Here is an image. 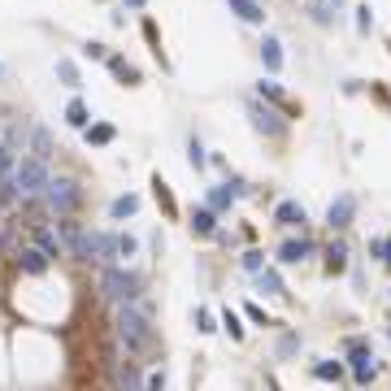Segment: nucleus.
<instances>
[{"label": "nucleus", "instance_id": "1", "mask_svg": "<svg viewBox=\"0 0 391 391\" xmlns=\"http://www.w3.org/2000/svg\"><path fill=\"white\" fill-rule=\"evenodd\" d=\"M118 339L126 344V352H139L153 344V326H148V313L135 304H118Z\"/></svg>", "mask_w": 391, "mask_h": 391}, {"label": "nucleus", "instance_id": "2", "mask_svg": "<svg viewBox=\"0 0 391 391\" xmlns=\"http://www.w3.org/2000/svg\"><path fill=\"white\" fill-rule=\"evenodd\" d=\"M101 291H105V300H113V304H135L139 300V279L126 274V270H105Z\"/></svg>", "mask_w": 391, "mask_h": 391}, {"label": "nucleus", "instance_id": "3", "mask_svg": "<svg viewBox=\"0 0 391 391\" xmlns=\"http://www.w3.org/2000/svg\"><path fill=\"white\" fill-rule=\"evenodd\" d=\"M48 166L40 157H31V161H22V166H13V187H18L22 196H40V191H48Z\"/></svg>", "mask_w": 391, "mask_h": 391}, {"label": "nucleus", "instance_id": "4", "mask_svg": "<svg viewBox=\"0 0 391 391\" xmlns=\"http://www.w3.org/2000/svg\"><path fill=\"white\" fill-rule=\"evenodd\" d=\"M78 200H83V191H78V183H70V178H57V183H48V205H53L57 214H74Z\"/></svg>", "mask_w": 391, "mask_h": 391}, {"label": "nucleus", "instance_id": "5", "mask_svg": "<svg viewBox=\"0 0 391 391\" xmlns=\"http://www.w3.org/2000/svg\"><path fill=\"white\" fill-rule=\"evenodd\" d=\"M352 214H356V200L344 191V196H335V200H331V209H326V222H331V231H344V226L352 222Z\"/></svg>", "mask_w": 391, "mask_h": 391}, {"label": "nucleus", "instance_id": "6", "mask_svg": "<svg viewBox=\"0 0 391 391\" xmlns=\"http://www.w3.org/2000/svg\"><path fill=\"white\" fill-rule=\"evenodd\" d=\"M352 370H356V383H370L379 365H374V356L365 352V344H352Z\"/></svg>", "mask_w": 391, "mask_h": 391}, {"label": "nucleus", "instance_id": "7", "mask_svg": "<svg viewBox=\"0 0 391 391\" xmlns=\"http://www.w3.org/2000/svg\"><path fill=\"white\" fill-rule=\"evenodd\" d=\"M274 222L279 226H304V205L300 200H283L279 209H274Z\"/></svg>", "mask_w": 391, "mask_h": 391}, {"label": "nucleus", "instance_id": "8", "mask_svg": "<svg viewBox=\"0 0 391 391\" xmlns=\"http://www.w3.org/2000/svg\"><path fill=\"white\" fill-rule=\"evenodd\" d=\"M252 122H257V130H266V135H283L279 113H274V109H266V105H252Z\"/></svg>", "mask_w": 391, "mask_h": 391}, {"label": "nucleus", "instance_id": "9", "mask_svg": "<svg viewBox=\"0 0 391 391\" xmlns=\"http://www.w3.org/2000/svg\"><path fill=\"white\" fill-rule=\"evenodd\" d=\"M231 13H235L239 22H252V26L266 22V9H261L257 0H231Z\"/></svg>", "mask_w": 391, "mask_h": 391}, {"label": "nucleus", "instance_id": "10", "mask_svg": "<svg viewBox=\"0 0 391 391\" xmlns=\"http://www.w3.org/2000/svg\"><path fill=\"white\" fill-rule=\"evenodd\" d=\"M309 252H313V243H309V239H287L283 248H279V261H283V266H296V261H304Z\"/></svg>", "mask_w": 391, "mask_h": 391}, {"label": "nucleus", "instance_id": "11", "mask_svg": "<svg viewBox=\"0 0 391 391\" xmlns=\"http://www.w3.org/2000/svg\"><path fill=\"white\" fill-rule=\"evenodd\" d=\"M31 239H35V248H40L44 257H61V239H57V231H48V226H35V231H31Z\"/></svg>", "mask_w": 391, "mask_h": 391}, {"label": "nucleus", "instance_id": "12", "mask_svg": "<svg viewBox=\"0 0 391 391\" xmlns=\"http://www.w3.org/2000/svg\"><path fill=\"white\" fill-rule=\"evenodd\" d=\"M261 61H266V70H270V74H279V70H283V44L274 40V35H266V44H261Z\"/></svg>", "mask_w": 391, "mask_h": 391}, {"label": "nucleus", "instance_id": "13", "mask_svg": "<svg viewBox=\"0 0 391 391\" xmlns=\"http://www.w3.org/2000/svg\"><path fill=\"white\" fill-rule=\"evenodd\" d=\"M18 261H22V270H26V274H44V270H48V257H44L40 248H22Z\"/></svg>", "mask_w": 391, "mask_h": 391}, {"label": "nucleus", "instance_id": "14", "mask_svg": "<svg viewBox=\"0 0 391 391\" xmlns=\"http://www.w3.org/2000/svg\"><path fill=\"white\" fill-rule=\"evenodd\" d=\"M65 122H70V126H78V130H87V122H92V109H87L83 101H70V105H65Z\"/></svg>", "mask_w": 391, "mask_h": 391}, {"label": "nucleus", "instance_id": "15", "mask_svg": "<svg viewBox=\"0 0 391 391\" xmlns=\"http://www.w3.org/2000/svg\"><path fill=\"white\" fill-rule=\"evenodd\" d=\"M135 209H139V196H118V200L109 205V218H113V222H122V218L135 214Z\"/></svg>", "mask_w": 391, "mask_h": 391}, {"label": "nucleus", "instance_id": "16", "mask_svg": "<svg viewBox=\"0 0 391 391\" xmlns=\"http://www.w3.org/2000/svg\"><path fill=\"white\" fill-rule=\"evenodd\" d=\"M214 226H218L214 209H196V214H191V231L196 235H214Z\"/></svg>", "mask_w": 391, "mask_h": 391}, {"label": "nucleus", "instance_id": "17", "mask_svg": "<svg viewBox=\"0 0 391 391\" xmlns=\"http://www.w3.org/2000/svg\"><path fill=\"white\" fill-rule=\"evenodd\" d=\"M344 266H348V248H344V243H331V248H326V270L344 274Z\"/></svg>", "mask_w": 391, "mask_h": 391}, {"label": "nucleus", "instance_id": "18", "mask_svg": "<svg viewBox=\"0 0 391 391\" xmlns=\"http://www.w3.org/2000/svg\"><path fill=\"white\" fill-rule=\"evenodd\" d=\"M261 291H266V296H283V279L274 270H261Z\"/></svg>", "mask_w": 391, "mask_h": 391}, {"label": "nucleus", "instance_id": "19", "mask_svg": "<svg viewBox=\"0 0 391 391\" xmlns=\"http://www.w3.org/2000/svg\"><path fill=\"white\" fill-rule=\"evenodd\" d=\"M61 239H65V243H70V248L78 252V243H83V231H78V222H70V218H65V222H61Z\"/></svg>", "mask_w": 391, "mask_h": 391}, {"label": "nucleus", "instance_id": "20", "mask_svg": "<svg viewBox=\"0 0 391 391\" xmlns=\"http://www.w3.org/2000/svg\"><path fill=\"white\" fill-rule=\"evenodd\" d=\"M35 157H40V161H48V157H53V135H48L44 126L35 130Z\"/></svg>", "mask_w": 391, "mask_h": 391}, {"label": "nucleus", "instance_id": "21", "mask_svg": "<svg viewBox=\"0 0 391 391\" xmlns=\"http://www.w3.org/2000/svg\"><path fill=\"white\" fill-rule=\"evenodd\" d=\"M231 200H235V187H218V191H209V205H214V209H231Z\"/></svg>", "mask_w": 391, "mask_h": 391}, {"label": "nucleus", "instance_id": "22", "mask_svg": "<svg viewBox=\"0 0 391 391\" xmlns=\"http://www.w3.org/2000/svg\"><path fill=\"white\" fill-rule=\"evenodd\" d=\"M339 374H344V365H339V361H322V365H313V379H326V383L339 379Z\"/></svg>", "mask_w": 391, "mask_h": 391}, {"label": "nucleus", "instance_id": "23", "mask_svg": "<svg viewBox=\"0 0 391 391\" xmlns=\"http://www.w3.org/2000/svg\"><path fill=\"white\" fill-rule=\"evenodd\" d=\"M109 70H113V74H118V78H122V83H135V78H139V74H135V70H130V65H126V61H118V57H109Z\"/></svg>", "mask_w": 391, "mask_h": 391}, {"label": "nucleus", "instance_id": "24", "mask_svg": "<svg viewBox=\"0 0 391 391\" xmlns=\"http://www.w3.org/2000/svg\"><path fill=\"white\" fill-rule=\"evenodd\" d=\"M109 139H113V126H105V122L87 126V144H109Z\"/></svg>", "mask_w": 391, "mask_h": 391}, {"label": "nucleus", "instance_id": "25", "mask_svg": "<svg viewBox=\"0 0 391 391\" xmlns=\"http://www.w3.org/2000/svg\"><path fill=\"white\" fill-rule=\"evenodd\" d=\"M57 74L65 78V87H78V70H74V61H57Z\"/></svg>", "mask_w": 391, "mask_h": 391}, {"label": "nucleus", "instance_id": "26", "mask_svg": "<svg viewBox=\"0 0 391 391\" xmlns=\"http://www.w3.org/2000/svg\"><path fill=\"white\" fill-rule=\"evenodd\" d=\"M118 383H122V391H139V374H135V365H126V370L118 374Z\"/></svg>", "mask_w": 391, "mask_h": 391}, {"label": "nucleus", "instance_id": "27", "mask_svg": "<svg viewBox=\"0 0 391 391\" xmlns=\"http://www.w3.org/2000/svg\"><path fill=\"white\" fill-rule=\"evenodd\" d=\"M222 322H226V331H231V339H243V326H239V318L231 313V309L222 313Z\"/></svg>", "mask_w": 391, "mask_h": 391}, {"label": "nucleus", "instance_id": "28", "mask_svg": "<svg viewBox=\"0 0 391 391\" xmlns=\"http://www.w3.org/2000/svg\"><path fill=\"white\" fill-rule=\"evenodd\" d=\"M9 174H13V153H9V148H0V183H5Z\"/></svg>", "mask_w": 391, "mask_h": 391}, {"label": "nucleus", "instance_id": "29", "mask_svg": "<svg viewBox=\"0 0 391 391\" xmlns=\"http://www.w3.org/2000/svg\"><path fill=\"white\" fill-rule=\"evenodd\" d=\"M261 266H266V257H261V252H248V257H243V270H252V274H261Z\"/></svg>", "mask_w": 391, "mask_h": 391}, {"label": "nucleus", "instance_id": "30", "mask_svg": "<svg viewBox=\"0 0 391 391\" xmlns=\"http://www.w3.org/2000/svg\"><path fill=\"white\" fill-rule=\"evenodd\" d=\"M118 257H135V239L130 235H118Z\"/></svg>", "mask_w": 391, "mask_h": 391}, {"label": "nucleus", "instance_id": "31", "mask_svg": "<svg viewBox=\"0 0 391 391\" xmlns=\"http://www.w3.org/2000/svg\"><path fill=\"white\" fill-rule=\"evenodd\" d=\"M356 31H370V5L356 9Z\"/></svg>", "mask_w": 391, "mask_h": 391}, {"label": "nucleus", "instance_id": "32", "mask_svg": "<svg viewBox=\"0 0 391 391\" xmlns=\"http://www.w3.org/2000/svg\"><path fill=\"white\" fill-rule=\"evenodd\" d=\"M374 252H379L387 266H391V239H379V243H374Z\"/></svg>", "mask_w": 391, "mask_h": 391}, {"label": "nucleus", "instance_id": "33", "mask_svg": "<svg viewBox=\"0 0 391 391\" xmlns=\"http://www.w3.org/2000/svg\"><path fill=\"white\" fill-rule=\"evenodd\" d=\"M261 96H270V101H283V92H279V83H261Z\"/></svg>", "mask_w": 391, "mask_h": 391}, {"label": "nucleus", "instance_id": "34", "mask_svg": "<svg viewBox=\"0 0 391 391\" xmlns=\"http://www.w3.org/2000/svg\"><path fill=\"white\" fill-rule=\"evenodd\" d=\"M148 391H166V374H148Z\"/></svg>", "mask_w": 391, "mask_h": 391}, {"label": "nucleus", "instance_id": "35", "mask_svg": "<svg viewBox=\"0 0 391 391\" xmlns=\"http://www.w3.org/2000/svg\"><path fill=\"white\" fill-rule=\"evenodd\" d=\"M191 166H196V170L205 166V148H200V144H191Z\"/></svg>", "mask_w": 391, "mask_h": 391}, {"label": "nucleus", "instance_id": "36", "mask_svg": "<svg viewBox=\"0 0 391 391\" xmlns=\"http://www.w3.org/2000/svg\"><path fill=\"white\" fill-rule=\"evenodd\" d=\"M126 5H135V9H139V5H144V0H126Z\"/></svg>", "mask_w": 391, "mask_h": 391}]
</instances>
